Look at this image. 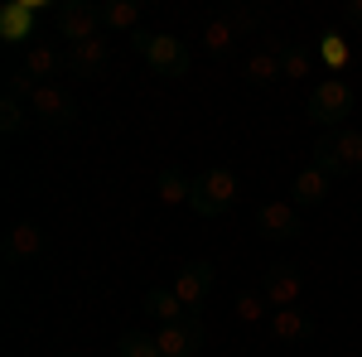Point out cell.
Here are the masks:
<instances>
[{
	"label": "cell",
	"instance_id": "cell-1",
	"mask_svg": "<svg viewBox=\"0 0 362 357\" xmlns=\"http://www.w3.org/2000/svg\"><path fill=\"white\" fill-rule=\"evenodd\" d=\"M319 169H329V174H358L362 169V131L353 126H338L334 136L319 140Z\"/></svg>",
	"mask_w": 362,
	"mask_h": 357
},
{
	"label": "cell",
	"instance_id": "cell-2",
	"mask_svg": "<svg viewBox=\"0 0 362 357\" xmlns=\"http://www.w3.org/2000/svg\"><path fill=\"white\" fill-rule=\"evenodd\" d=\"M232 198H237V174L232 169H208L203 179L194 184V198H189V208H194L198 218H218L223 208H232Z\"/></svg>",
	"mask_w": 362,
	"mask_h": 357
},
{
	"label": "cell",
	"instance_id": "cell-3",
	"mask_svg": "<svg viewBox=\"0 0 362 357\" xmlns=\"http://www.w3.org/2000/svg\"><path fill=\"white\" fill-rule=\"evenodd\" d=\"M136 49L145 54V63H150L160 78H184V73H189V49H184V39H174V34L136 39Z\"/></svg>",
	"mask_w": 362,
	"mask_h": 357
},
{
	"label": "cell",
	"instance_id": "cell-4",
	"mask_svg": "<svg viewBox=\"0 0 362 357\" xmlns=\"http://www.w3.org/2000/svg\"><path fill=\"white\" fill-rule=\"evenodd\" d=\"M348 111H353V92H348L343 78H324L314 87V97H309V121L314 126H338Z\"/></svg>",
	"mask_w": 362,
	"mask_h": 357
},
{
	"label": "cell",
	"instance_id": "cell-5",
	"mask_svg": "<svg viewBox=\"0 0 362 357\" xmlns=\"http://www.w3.org/2000/svg\"><path fill=\"white\" fill-rule=\"evenodd\" d=\"M97 29H102V5H83V0H73V5L58 10V34H63L73 49L87 44V39H102Z\"/></svg>",
	"mask_w": 362,
	"mask_h": 357
},
{
	"label": "cell",
	"instance_id": "cell-6",
	"mask_svg": "<svg viewBox=\"0 0 362 357\" xmlns=\"http://www.w3.org/2000/svg\"><path fill=\"white\" fill-rule=\"evenodd\" d=\"M29 116L44 121V126H68V121H73V97L58 83H39L29 92Z\"/></svg>",
	"mask_w": 362,
	"mask_h": 357
},
{
	"label": "cell",
	"instance_id": "cell-7",
	"mask_svg": "<svg viewBox=\"0 0 362 357\" xmlns=\"http://www.w3.org/2000/svg\"><path fill=\"white\" fill-rule=\"evenodd\" d=\"M256 227H261L266 242H290V237H300V208H295L290 198H271V203L256 213Z\"/></svg>",
	"mask_w": 362,
	"mask_h": 357
},
{
	"label": "cell",
	"instance_id": "cell-8",
	"mask_svg": "<svg viewBox=\"0 0 362 357\" xmlns=\"http://www.w3.org/2000/svg\"><path fill=\"white\" fill-rule=\"evenodd\" d=\"M34 25H39V0H10V5H0V39L5 44L34 39Z\"/></svg>",
	"mask_w": 362,
	"mask_h": 357
},
{
	"label": "cell",
	"instance_id": "cell-9",
	"mask_svg": "<svg viewBox=\"0 0 362 357\" xmlns=\"http://www.w3.org/2000/svg\"><path fill=\"white\" fill-rule=\"evenodd\" d=\"M329 184H334V174H329V169L305 165L295 179H290V193H285V198H290L295 208H319V203L329 198Z\"/></svg>",
	"mask_w": 362,
	"mask_h": 357
},
{
	"label": "cell",
	"instance_id": "cell-10",
	"mask_svg": "<svg viewBox=\"0 0 362 357\" xmlns=\"http://www.w3.org/2000/svg\"><path fill=\"white\" fill-rule=\"evenodd\" d=\"M169 290L179 295L184 309H198V304L208 300V290H213V266H208V261H189L184 271L174 275V285H169Z\"/></svg>",
	"mask_w": 362,
	"mask_h": 357
},
{
	"label": "cell",
	"instance_id": "cell-11",
	"mask_svg": "<svg viewBox=\"0 0 362 357\" xmlns=\"http://www.w3.org/2000/svg\"><path fill=\"white\" fill-rule=\"evenodd\" d=\"M261 295H266V304H271V314H276V309H295L300 295H305V280H300L295 266H276V271L266 275Z\"/></svg>",
	"mask_w": 362,
	"mask_h": 357
},
{
	"label": "cell",
	"instance_id": "cell-12",
	"mask_svg": "<svg viewBox=\"0 0 362 357\" xmlns=\"http://www.w3.org/2000/svg\"><path fill=\"white\" fill-rule=\"evenodd\" d=\"M58 68H63V58H58L54 44H29V58H25V68H20V73L39 87V83H54Z\"/></svg>",
	"mask_w": 362,
	"mask_h": 357
},
{
	"label": "cell",
	"instance_id": "cell-13",
	"mask_svg": "<svg viewBox=\"0 0 362 357\" xmlns=\"http://www.w3.org/2000/svg\"><path fill=\"white\" fill-rule=\"evenodd\" d=\"M319 63L329 68V78H343V68L353 63V49H348V39L338 29H324L319 34Z\"/></svg>",
	"mask_w": 362,
	"mask_h": 357
},
{
	"label": "cell",
	"instance_id": "cell-14",
	"mask_svg": "<svg viewBox=\"0 0 362 357\" xmlns=\"http://www.w3.org/2000/svg\"><path fill=\"white\" fill-rule=\"evenodd\" d=\"M198 343V329H189V324H165V329L155 333V348H160V357H189Z\"/></svg>",
	"mask_w": 362,
	"mask_h": 357
},
{
	"label": "cell",
	"instance_id": "cell-15",
	"mask_svg": "<svg viewBox=\"0 0 362 357\" xmlns=\"http://www.w3.org/2000/svg\"><path fill=\"white\" fill-rule=\"evenodd\" d=\"M309 329H314V324H309V314L300 309V304L271 314V333H276L280 343H300V338H309Z\"/></svg>",
	"mask_w": 362,
	"mask_h": 357
},
{
	"label": "cell",
	"instance_id": "cell-16",
	"mask_svg": "<svg viewBox=\"0 0 362 357\" xmlns=\"http://www.w3.org/2000/svg\"><path fill=\"white\" fill-rule=\"evenodd\" d=\"M145 314L165 329V324H184V304H179V295L174 290H150L145 295Z\"/></svg>",
	"mask_w": 362,
	"mask_h": 357
},
{
	"label": "cell",
	"instance_id": "cell-17",
	"mask_svg": "<svg viewBox=\"0 0 362 357\" xmlns=\"http://www.w3.org/2000/svg\"><path fill=\"white\" fill-rule=\"evenodd\" d=\"M107 58H112L107 54V39H87V44H78V49L68 54V63H73L83 78H97V73L107 68Z\"/></svg>",
	"mask_w": 362,
	"mask_h": 357
},
{
	"label": "cell",
	"instance_id": "cell-18",
	"mask_svg": "<svg viewBox=\"0 0 362 357\" xmlns=\"http://www.w3.org/2000/svg\"><path fill=\"white\" fill-rule=\"evenodd\" d=\"M160 203H165V208H184V203H189V198H194V184H189V179H184V174H174V169H169V174H160Z\"/></svg>",
	"mask_w": 362,
	"mask_h": 357
},
{
	"label": "cell",
	"instance_id": "cell-19",
	"mask_svg": "<svg viewBox=\"0 0 362 357\" xmlns=\"http://www.w3.org/2000/svg\"><path fill=\"white\" fill-rule=\"evenodd\" d=\"M102 25L107 29H136L140 25V5L136 0H107V5H102Z\"/></svg>",
	"mask_w": 362,
	"mask_h": 357
},
{
	"label": "cell",
	"instance_id": "cell-20",
	"mask_svg": "<svg viewBox=\"0 0 362 357\" xmlns=\"http://www.w3.org/2000/svg\"><path fill=\"white\" fill-rule=\"evenodd\" d=\"M232 314H237L242 324H261V319H271V304H266L261 290H242L237 304H232Z\"/></svg>",
	"mask_w": 362,
	"mask_h": 357
},
{
	"label": "cell",
	"instance_id": "cell-21",
	"mask_svg": "<svg viewBox=\"0 0 362 357\" xmlns=\"http://www.w3.org/2000/svg\"><path fill=\"white\" fill-rule=\"evenodd\" d=\"M39 247H44V237H39V227H34V222H20V227L10 232V256H15V261L34 256Z\"/></svg>",
	"mask_w": 362,
	"mask_h": 357
},
{
	"label": "cell",
	"instance_id": "cell-22",
	"mask_svg": "<svg viewBox=\"0 0 362 357\" xmlns=\"http://www.w3.org/2000/svg\"><path fill=\"white\" fill-rule=\"evenodd\" d=\"M247 78L266 87V83H276V78H285V68H280L276 54H251V58H247Z\"/></svg>",
	"mask_w": 362,
	"mask_h": 357
},
{
	"label": "cell",
	"instance_id": "cell-23",
	"mask_svg": "<svg viewBox=\"0 0 362 357\" xmlns=\"http://www.w3.org/2000/svg\"><path fill=\"white\" fill-rule=\"evenodd\" d=\"M116 357H160L155 333H126V338L116 343Z\"/></svg>",
	"mask_w": 362,
	"mask_h": 357
},
{
	"label": "cell",
	"instance_id": "cell-24",
	"mask_svg": "<svg viewBox=\"0 0 362 357\" xmlns=\"http://www.w3.org/2000/svg\"><path fill=\"white\" fill-rule=\"evenodd\" d=\"M20 126H25V102H20V97H5V102H0V131L15 136Z\"/></svg>",
	"mask_w": 362,
	"mask_h": 357
},
{
	"label": "cell",
	"instance_id": "cell-25",
	"mask_svg": "<svg viewBox=\"0 0 362 357\" xmlns=\"http://www.w3.org/2000/svg\"><path fill=\"white\" fill-rule=\"evenodd\" d=\"M227 44H232V25H227V20H213V25L203 29V49H208V54H223Z\"/></svg>",
	"mask_w": 362,
	"mask_h": 357
},
{
	"label": "cell",
	"instance_id": "cell-26",
	"mask_svg": "<svg viewBox=\"0 0 362 357\" xmlns=\"http://www.w3.org/2000/svg\"><path fill=\"white\" fill-rule=\"evenodd\" d=\"M280 68H285V78H309V73H314V58H309L305 49H290V54L280 58Z\"/></svg>",
	"mask_w": 362,
	"mask_h": 357
},
{
	"label": "cell",
	"instance_id": "cell-27",
	"mask_svg": "<svg viewBox=\"0 0 362 357\" xmlns=\"http://www.w3.org/2000/svg\"><path fill=\"white\" fill-rule=\"evenodd\" d=\"M353 20H358V25H362V0H353Z\"/></svg>",
	"mask_w": 362,
	"mask_h": 357
},
{
	"label": "cell",
	"instance_id": "cell-28",
	"mask_svg": "<svg viewBox=\"0 0 362 357\" xmlns=\"http://www.w3.org/2000/svg\"><path fill=\"white\" fill-rule=\"evenodd\" d=\"M189 357H203V353H189Z\"/></svg>",
	"mask_w": 362,
	"mask_h": 357
}]
</instances>
